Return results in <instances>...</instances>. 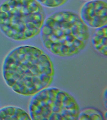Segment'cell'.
<instances>
[{
  "label": "cell",
  "instance_id": "6da1fadb",
  "mask_svg": "<svg viewBox=\"0 0 107 120\" xmlns=\"http://www.w3.org/2000/svg\"><path fill=\"white\" fill-rule=\"evenodd\" d=\"M55 74L49 56L32 45L15 48L4 59L2 75L8 86L21 96H29L49 87Z\"/></svg>",
  "mask_w": 107,
  "mask_h": 120
},
{
  "label": "cell",
  "instance_id": "7a4b0ae2",
  "mask_svg": "<svg viewBox=\"0 0 107 120\" xmlns=\"http://www.w3.org/2000/svg\"><path fill=\"white\" fill-rule=\"evenodd\" d=\"M40 35L44 48L61 57L78 54L90 38L88 27L79 14L69 10L56 11L47 16Z\"/></svg>",
  "mask_w": 107,
  "mask_h": 120
},
{
  "label": "cell",
  "instance_id": "3957f363",
  "mask_svg": "<svg viewBox=\"0 0 107 120\" xmlns=\"http://www.w3.org/2000/svg\"><path fill=\"white\" fill-rule=\"evenodd\" d=\"M47 16L36 0H5L0 5V30L14 41H28L40 34Z\"/></svg>",
  "mask_w": 107,
  "mask_h": 120
},
{
  "label": "cell",
  "instance_id": "277c9868",
  "mask_svg": "<svg viewBox=\"0 0 107 120\" xmlns=\"http://www.w3.org/2000/svg\"><path fill=\"white\" fill-rule=\"evenodd\" d=\"M31 120H77L79 105L70 94L56 87H47L32 96L28 105Z\"/></svg>",
  "mask_w": 107,
  "mask_h": 120
},
{
  "label": "cell",
  "instance_id": "5b68a950",
  "mask_svg": "<svg viewBox=\"0 0 107 120\" xmlns=\"http://www.w3.org/2000/svg\"><path fill=\"white\" fill-rule=\"evenodd\" d=\"M79 16L85 25L97 29L107 24V4L104 0H92L81 6Z\"/></svg>",
  "mask_w": 107,
  "mask_h": 120
},
{
  "label": "cell",
  "instance_id": "8992f818",
  "mask_svg": "<svg viewBox=\"0 0 107 120\" xmlns=\"http://www.w3.org/2000/svg\"><path fill=\"white\" fill-rule=\"evenodd\" d=\"M91 42L95 51L103 56H107V26L95 29L91 37Z\"/></svg>",
  "mask_w": 107,
  "mask_h": 120
},
{
  "label": "cell",
  "instance_id": "52a82bcc",
  "mask_svg": "<svg viewBox=\"0 0 107 120\" xmlns=\"http://www.w3.org/2000/svg\"><path fill=\"white\" fill-rule=\"evenodd\" d=\"M30 120V115L19 107L8 106L0 109V120Z\"/></svg>",
  "mask_w": 107,
  "mask_h": 120
},
{
  "label": "cell",
  "instance_id": "ba28073f",
  "mask_svg": "<svg viewBox=\"0 0 107 120\" xmlns=\"http://www.w3.org/2000/svg\"><path fill=\"white\" fill-rule=\"evenodd\" d=\"M103 115L96 109L89 108L85 109L79 112L77 120H103Z\"/></svg>",
  "mask_w": 107,
  "mask_h": 120
},
{
  "label": "cell",
  "instance_id": "9c48e42d",
  "mask_svg": "<svg viewBox=\"0 0 107 120\" xmlns=\"http://www.w3.org/2000/svg\"><path fill=\"white\" fill-rule=\"evenodd\" d=\"M44 8H56L66 4L69 0H36Z\"/></svg>",
  "mask_w": 107,
  "mask_h": 120
},
{
  "label": "cell",
  "instance_id": "30bf717a",
  "mask_svg": "<svg viewBox=\"0 0 107 120\" xmlns=\"http://www.w3.org/2000/svg\"><path fill=\"white\" fill-rule=\"evenodd\" d=\"M104 103L105 108L107 109V90L105 89L103 94Z\"/></svg>",
  "mask_w": 107,
  "mask_h": 120
},
{
  "label": "cell",
  "instance_id": "8fae6325",
  "mask_svg": "<svg viewBox=\"0 0 107 120\" xmlns=\"http://www.w3.org/2000/svg\"><path fill=\"white\" fill-rule=\"evenodd\" d=\"M105 118H106V119H107V112L105 113Z\"/></svg>",
  "mask_w": 107,
  "mask_h": 120
},
{
  "label": "cell",
  "instance_id": "7c38bea8",
  "mask_svg": "<svg viewBox=\"0 0 107 120\" xmlns=\"http://www.w3.org/2000/svg\"><path fill=\"white\" fill-rule=\"evenodd\" d=\"M84 0L85 1H90V0Z\"/></svg>",
  "mask_w": 107,
  "mask_h": 120
}]
</instances>
